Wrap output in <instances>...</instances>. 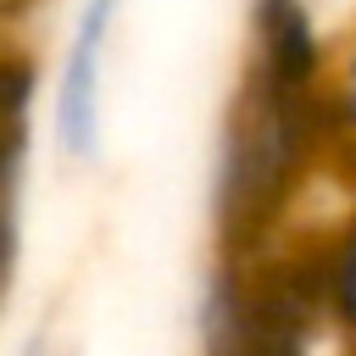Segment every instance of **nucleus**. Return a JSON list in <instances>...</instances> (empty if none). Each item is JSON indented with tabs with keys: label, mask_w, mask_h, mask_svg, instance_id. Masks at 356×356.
Wrapping results in <instances>:
<instances>
[{
	"label": "nucleus",
	"mask_w": 356,
	"mask_h": 356,
	"mask_svg": "<svg viewBox=\"0 0 356 356\" xmlns=\"http://www.w3.org/2000/svg\"><path fill=\"white\" fill-rule=\"evenodd\" d=\"M0 6H22V0H0Z\"/></svg>",
	"instance_id": "obj_3"
},
{
	"label": "nucleus",
	"mask_w": 356,
	"mask_h": 356,
	"mask_svg": "<svg viewBox=\"0 0 356 356\" xmlns=\"http://www.w3.org/2000/svg\"><path fill=\"white\" fill-rule=\"evenodd\" d=\"M300 6H306V0H300Z\"/></svg>",
	"instance_id": "obj_4"
},
{
	"label": "nucleus",
	"mask_w": 356,
	"mask_h": 356,
	"mask_svg": "<svg viewBox=\"0 0 356 356\" xmlns=\"http://www.w3.org/2000/svg\"><path fill=\"white\" fill-rule=\"evenodd\" d=\"M117 17H122V0H83L72 17L61 83H56V145L67 161L100 156V95H106L100 83H106V50H111Z\"/></svg>",
	"instance_id": "obj_1"
},
{
	"label": "nucleus",
	"mask_w": 356,
	"mask_h": 356,
	"mask_svg": "<svg viewBox=\"0 0 356 356\" xmlns=\"http://www.w3.org/2000/svg\"><path fill=\"white\" fill-rule=\"evenodd\" d=\"M28 356H50V350H44V345H33V350H28Z\"/></svg>",
	"instance_id": "obj_2"
}]
</instances>
